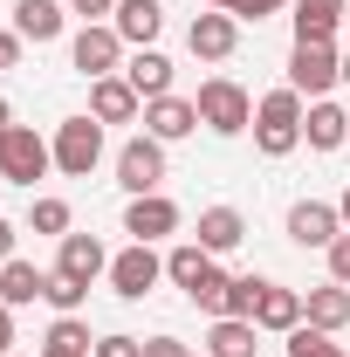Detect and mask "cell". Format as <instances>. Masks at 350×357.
<instances>
[{"label":"cell","instance_id":"obj_1","mask_svg":"<svg viewBox=\"0 0 350 357\" xmlns=\"http://www.w3.org/2000/svg\"><path fill=\"white\" fill-rule=\"evenodd\" d=\"M254 144H261L268 158H289V151L303 144V96L289 83L268 89L261 103H254Z\"/></svg>","mask_w":350,"mask_h":357},{"label":"cell","instance_id":"obj_2","mask_svg":"<svg viewBox=\"0 0 350 357\" xmlns=\"http://www.w3.org/2000/svg\"><path fill=\"white\" fill-rule=\"evenodd\" d=\"M192 103H199V124H206L213 137H241V131H254V96L234 83V76H206Z\"/></svg>","mask_w":350,"mask_h":357},{"label":"cell","instance_id":"obj_3","mask_svg":"<svg viewBox=\"0 0 350 357\" xmlns=\"http://www.w3.org/2000/svg\"><path fill=\"white\" fill-rule=\"evenodd\" d=\"M48 144H55V172L62 178H89L103 165V124L96 117H62Z\"/></svg>","mask_w":350,"mask_h":357},{"label":"cell","instance_id":"obj_4","mask_svg":"<svg viewBox=\"0 0 350 357\" xmlns=\"http://www.w3.org/2000/svg\"><path fill=\"white\" fill-rule=\"evenodd\" d=\"M48 165H55V144L42 131H28V124H7L0 131V178L7 185H35Z\"/></svg>","mask_w":350,"mask_h":357},{"label":"cell","instance_id":"obj_5","mask_svg":"<svg viewBox=\"0 0 350 357\" xmlns=\"http://www.w3.org/2000/svg\"><path fill=\"white\" fill-rule=\"evenodd\" d=\"M337 83H344V55L330 42H296L289 48V89H296V96L316 103V96H330Z\"/></svg>","mask_w":350,"mask_h":357},{"label":"cell","instance_id":"obj_6","mask_svg":"<svg viewBox=\"0 0 350 357\" xmlns=\"http://www.w3.org/2000/svg\"><path fill=\"white\" fill-rule=\"evenodd\" d=\"M69 62L83 69L89 83L124 76V35H117L110 21H89V28H76V42H69Z\"/></svg>","mask_w":350,"mask_h":357},{"label":"cell","instance_id":"obj_7","mask_svg":"<svg viewBox=\"0 0 350 357\" xmlns=\"http://www.w3.org/2000/svg\"><path fill=\"white\" fill-rule=\"evenodd\" d=\"M158 275H165V261H158L144 241H131L124 255H110V289H117L124 303H144V296L158 289Z\"/></svg>","mask_w":350,"mask_h":357},{"label":"cell","instance_id":"obj_8","mask_svg":"<svg viewBox=\"0 0 350 357\" xmlns=\"http://www.w3.org/2000/svg\"><path fill=\"white\" fill-rule=\"evenodd\" d=\"M158 178H165V144L158 137H131L117 151V185L137 199V192H158Z\"/></svg>","mask_w":350,"mask_h":357},{"label":"cell","instance_id":"obj_9","mask_svg":"<svg viewBox=\"0 0 350 357\" xmlns=\"http://www.w3.org/2000/svg\"><path fill=\"white\" fill-rule=\"evenodd\" d=\"M241 42V21L227 14V7H206V14H192V28H185V48L199 55V62H227Z\"/></svg>","mask_w":350,"mask_h":357},{"label":"cell","instance_id":"obj_10","mask_svg":"<svg viewBox=\"0 0 350 357\" xmlns=\"http://www.w3.org/2000/svg\"><path fill=\"white\" fill-rule=\"evenodd\" d=\"M124 234L151 248V241H165V234H178V206L165 199V192H137L131 206H124Z\"/></svg>","mask_w":350,"mask_h":357},{"label":"cell","instance_id":"obj_11","mask_svg":"<svg viewBox=\"0 0 350 357\" xmlns=\"http://www.w3.org/2000/svg\"><path fill=\"white\" fill-rule=\"evenodd\" d=\"M199 131V103L192 96H158V103H144V137H158V144H178V137Z\"/></svg>","mask_w":350,"mask_h":357},{"label":"cell","instance_id":"obj_12","mask_svg":"<svg viewBox=\"0 0 350 357\" xmlns=\"http://www.w3.org/2000/svg\"><path fill=\"white\" fill-rule=\"evenodd\" d=\"M337 234H344V213L337 206H323V199H296L289 206V241L296 248H330Z\"/></svg>","mask_w":350,"mask_h":357},{"label":"cell","instance_id":"obj_13","mask_svg":"<svg viewBox=\"0 0 350 357\" xmlns=\"http://www.w3.org/2000/svg\"><path fill=\"white\" fill-rule=\"evenodd\" d=\"M55 275H69V282H96V275H110V255H103V241L96 234H62V255H55Z\"/></svg>","mask_w":350,"mask_h":357},{"label":"cell","instance_id":"obj_14","mask_svg":"<svg viewBox=\"0 0 350 357\" xmlns=\"http://www.w3.org/2000/svg\"><path fill=\"white\" fill-rule=\"evenodd\" d=\"M89 117L96 124H131V117H144V96L124 76H103V83H89Z\"/></svg>","mask_w":350,"mask_h":357},{"label":"cell","instance_id":"obj_15","mask_svg":"<svg viewBox=\"0 0 350 357\" xmlns=\"http://www.w3.org/2000/svg\"><path fill=\"white\" fill-rule=\"evenodd\" d=\"M110 28L124 35V48H151V42H158V28H165V7H158V0H117Z\"/></svg>","mask_w":350,"mask_h":357},{"label":"cell","instance_id":"obj_16","mask_svg":"<svg viewBox=\"0 0 350 357\" xmlns=\"http://www.w3.org/2000/svg\"><path fill=\"white\" fill-rule=\"evenodd\" d=\"M124 83H131L144 103H158V96H172V62H165L158 48H131V55H124Z\"/></svg>","mask_w":350,"mask_h":357},{"label":"cell","instance_id":"obj_17","mask_svg":"<svg viewBox=\"0 0 350 357\" xmlns=\"http://www.w3.org/2000/svg\"><path fill=\"white\" fill-rule=\"evenodd\" d=\"M303 144L309 151H337V144H350V117L330 103V96H316L303 110Z\"/></svg>","mask_w":350,"mask_h":357},{"label":"cell","instance_id":"obj_18","mask_svg":"<svg viewBox=\"0 0 350 357\" xmlns=\"http://www.w3.org/2000/svg\"><path fill=\"white\" fill-rule=\"evenodd\" d=\"M303 323H316V330H330V337H337V330L350 323V289H344V282L309 289V296H303Z\"/></svg>","mask_w":350,"mask_h":357},{"label":"cell","instance_id":"obj_19","mask_svg":"<svg viewBox=\"0 0 350 357\" xmlns=\"http://www.w3.org/2000/svg\"><path fill=\"white\" fill-rule=\"evenodd\" d=\"M344 7L350 0H296V42H330L337 28H344Z\"/></svg>","mask_w":350,"mask_h":357},{"label":"cell","instance_id":"obj_20","mask_svg":"<svg viewBox=\"0 0 350 357\" xmlns=\"http://www.w3.org/2000/svg\"><path fill=\"white\" fill-rule=\"evenodd\" d=\"M296 323H303V296H296V289H282V282H268L261 303H254V330H282V337H289Z\"/></svg>","mask_w":350,"mask_h":357},{"label":"cell","instance_id":"obj_21","mask_svg":"<svg viewBox=\"0 0 350 357\" xmlns=\"http://www.w3.org/2000/svg\"><path fill=\"white\" fill-rule=\"evenodd\" d=\"M241 241H248V220H241L234 206H206V213H199V248H206V255H234Z\"/></svg>","mask_w":350,"mask_h":357},{"label":"cell","instance_id":"obj_22","mask_svg":"<svg viewBox=\"0 0 350 357\" xmlns=\"http://www.w3.org/2000/svg\"><path fill=\"white\" fill-rule=\"evenodd\" d=\"M62 21H69V14H62L55 0H14V35H21V42H55Z\"/></svg>","mask_w":350,"mask_h":357},{"label":"cell","instance_id":"obj_23","mask_svg":"<svg viewBox=\"0 0 350 357\" xmlns=\"http://www.w3.org/2000/svg\"><path fill=\"white\" fill-rule=\"evenodd\" d=\"M254 323L248 316H213V330H206V357H254Z\"/></svg>","mask_w":350,"mask_h":357},{"label":"cell","instance_id":"obj_24","mask_svg":"<svg viewBox=\"0 0 350 357\" xmlns=\"http://www.w3.org/2000/svg\"><path fill=\"white\" fill-rule=\"evenodd\" d=\"M42 289H48V275L35 261H0V303H7V310H28Z\"/></svg>","mask_w":350,"mask_h":357},{"label":"cell","instance_id":"obj_25","mask_svg":"<svg viewBox=\"0 0 350 357\" xmlns=\"http://www.w3.org/2000/svg\"><path fill=\"white\" fill-rule=\"evenodd\" d=\"M89 351H96V337H89L83 316H55V323H48L42 357H89Z\"/></svg>","mask_w":350,"mask_h":357},{"label":"cell","instance_id":"obj_26","mask_svg":"<svg viewBox=\"0 0 350 357\" xmlns=\"http://www.w3.org/2000/svg\"><path fill=\"white\" fill-rule=\"evenodd\" d=\"M206 268H213V255H206L199 241H185V248H172V255H165V275H172L185 296H192V289L206 282Z\"/></svg>","mask_w":350,"mask_h":357},{"label":"cell","instance_id":"obj_27","mask_svg":"<svg viewBox=\"0 0 350 357\" xmlns=\"http://www.w3.org/2000/svg\"><path fill=\"white\" fill-rule=\"evenodd\" d=\"M42 303H48V310H55V316H76V310H83V303H89V289H83V282H69V275H48Z\"/></svg>","mask_w":350,"mask_h":357},{"label":"cell","instance_id":"obj_28","mask_svg":"<svg viewBox=\"0 0 350 357\" xmlns=\"http://www.w3.org/2000/svg\"><path fill=\"white\" fill-rule=\"evenodd\" d=\"M289 357H344L330 344V330H316V323H296L289 330Z\"/></svg>","mask_w":350,"mask_h":357},{"label":"cell","instance_id":"obj_29","mask_svg":"<svg viewBox=\"0 0 350 357\" xmlns=\"http://www.w3.org/2000/svg\"><path fill=\"white\" fill-rule=\"evenodd\" d=\"M28 227L62 241V234H69V199H35V206H28Z\"/></svg>","mask_w":350,"mask_h":357},{"label":"cell","instance_id":"obj_30","mask_svg":"<svg viewBox=\"0 0 350 357\" xmlns=\"http://www.w3.org/2000/svg\"><path fill=\"white\" fill-rule=\"evenodd\" d=\"M323 255H330V282H344V289H350V227L323 248Z\"/></svg>","mask_w":350,"mask_h":357},{"label":"cell","instance_id":"obj_31","mask_svg":"<svg viewBox=\"0 0 350 357\" xmlns=\"http://www.w3.org/2000/svg\"><path fill=\"white\" fill-rule=\"evenodd\" d=\"M289 0H227V14L234 21H268V14H282Z\"/></svg>","mask_w":350,"mask_h":357},{"label":"cell","instance_id":"obj_32","mask_svg":"<svg viewBox=\"0 0 350 357\" xmlns=\"http://www.w3.org/2000/svg\"><path fill=\"white\" fill-rule=\"evenodd\" d=\"M89 357H144V344H137V337H96Z\"/></svg>","mask_w":350,"mask_h":357},{"label":"cell","instance_id":"obj_33","mask_svg":"<svg viewBox=\"0 0 350 357\" xmlns=\"http://www.w3.org/2000/svg\"><path fill=\"white\" fill-rule=\"evenodd\" d=\"M69 14H83V28H89V21H103V14H117V0H69Z\"/></svg>","mask_w":350,"mask_h":357},{"label":"cell","instance_id":"obj_34","mask_svg":"<svg viewBox=\"0 0 350 357\" xmlns=\"http://www.w3.org/2000/svg\"><path fill=\"white\" fill-rule=\"evenodd\" d=\"M144 357H192L178 337H144Z\"/></svg>","mask_w":350,"mask_h":357},{"label":"cell","instance_id":"obj_35","mask_svg":"<svg viewBox=\"0 0 350 357\" xmlns=\"http://www.w3.org/2000/svg\"><path fill=\"white\" fill-rule=\"evenodd\" d=\"M0 69H21V35L14 28H0Z\"/></svg>","mask_w":350,"mask_h":357},{"label":"cell","instance_id":"obj_36","mask_svg":"<svg viewBox=\"0 0 350 357\" xmlns=\"http://www.w3.org/2000/svg\"><path fill=\"white\" fill-rule=\"evenodd\" d=\"M0 357H14V310L0 303Z\"/></svg>","mask_w":350,"mask_h":357},{"label":"cell","instance_id":"obj_37","mask_svg":"<svg viewBox=\"0 0 350 357\" xmlns=\"http://www.w3.org/2000/svg\"><path fill=\"white\" fill-rule=\"evenodd\" d=\"M0 261H14V220H0Z\"/></svg>","mask_w":350,"mask_h":357},{"label":"cell","instance_id":"obj_38","mask_svg":"<svg viewBox=\"0 0 350 357\" xmlns=\"http://www.w3.org/2000/svg\"><path fill=\"white\" fill-rule=\"evenodd\" d=\"M337 213H344V227H350V185H344V199H337Z\"/></svg>","mask_w":350,"mask_h":357},{"label":"cell","instance_id":"obj_39","mask_svg":"<svg viewBox=\"0 0 350 357\" xmlns=\"http://www.w3.org/2000/svg\"><path fill=\"white\" fill-rule=\"evenodd\" d=\"M7 124H14V110H7V96H0V131H7Z\"/></svg>","mask_w":350,"mask_h":357},{"label":"cell","instance_id":"obj_40","mask_svg":"<svg viewBox=\"0 0 350 357\" xmlns=\"http://www.w3.org/2000/svg\"><path fill=\"white\" fill-rule=\"evenodd\" d=\"M199 7H227V0H199Z\"/></svg>","mask_w":350,"mask_h":357},{"label":"cell","instance_id":"obj_41","mask_svg":"<svg viewBox=\"0 0 350 357\" xmlns=\"http://www.w3.org/2000/svg\"><path fill=\"white\" fill-rule=\"evenodd\" d=\"M344 83H350V55H344Z\"/></svg>","mask_w":350,"mask_h":357},{"label":"cell","instance_id":"obj_42","mask_svg":"<svg viewBox=\"0 0 350 357\" xmlns=\"http://www.w3.org/2000/svg\"><path fill=\"white\" fill-rule=\"evenodd\" d=\"M344 28H350V7H344Z\"/></svg>","mask_w":350,"mask_h":357},{"label":"cell","instance_id":"obj_43","mask_svg":"<svg viewBox=\"0 0 350 357\" xmlns=\"http://www.w3.org/2000/svg\"><path fill=\"white\" fill-rule=\"evenodd\" d=\"M0 192H7V178H0Z\"/></svg>","mask_w":350,"mask_h":357},{"label":"cell","instance_id":"obj_44","mask_svg":"<svg viewBox=\"0 0 350 357\" xmlns=\"http://www.w3.org/2000/svg\"><path fill=\"white\" fill-rule=\"evenodd\" d=\"M192 357H206V351H192Z\"/></svg>","mask_w":350,"mask_h":357}]
</instances>
